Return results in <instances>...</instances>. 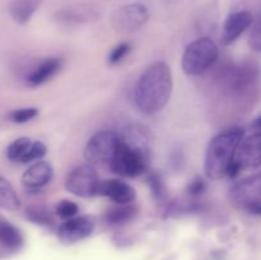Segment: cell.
<instances>
[{
    "instance_id": "6da1fadb",
    "label": "cell",
    "mask_w": 261,
    "mask_h": 260,
    "mask_svg": "<svg viewBox=\"0 0 261 260\" xmlns=\"http://www.w3.org/2000/svg\"><path fill=\"white\" fill-rule=\"evenodd\" d=\"M172 94V75L166 63L148 66L135 86V103L147 115L157 114L167 106Z\"/></svg>"
},
{
    "instance_id": "7a4b0ae2",
    "label": "cell",
    "mask_w": 261,
    "mask_h": 260,
    "mask_svg": "<svg viewBox=\"0 0 261 260\" xmlns=\"http://www.w3.org/2000/svg\"><path fill=\"white\" fill-rule=\"evenodd\" d=\"M244 137L245 130L242 127H232L219 133L211 140L204 161L206 177L211 180H218L226 176L227 170L233 161L237 147Z\"/></svg>"
},
{
    "instance_id": "3957f363",
    "label": "cell",
    "mask_w": 261,
    "mask_h": 260,
    "mask_svg": "<svg viewBox=\"0 0 261 260\" xmlns=\"http://www.w3.org/2000/svg\"><path fill=\"white\" fill-rule=\"evenodd\" d=\"M219 50L216 42L209 37L193 41L182 55V69L188 75H200L217 63Z\"/></svg>"
},
{
    "instance_id": "277c9868",
    "label": "cell",
    "mask_w": 261,
    "mask_h": 260,
    "mask_svg": "<svg viewBox=\"0 0 261 260\" xmlns=\"http://www.w3.org/2000/svg\"><path fill=\"white\" fill-rule=\"evenodd\" d=\"M228 199L232 205L251 214L261 204V172L234 184L229 189Z\"/></svg>"
},
{
    "instance_id": "5b68a950",
    "label": "cell",
    "mask_w": 261,
    "mask_h": 260,
    "mask_svg": "<svg viewBox=\"0 0 261 260\" xmlns=\"http://www.w3.org/2000/svg\"><path fill=\"white\" fill-rule=\"evenodd\" d=\"M148 165H149V160L127 148L120 140L114 157L110 161V167L112 172L119 176H124V177H137L142 175L144 171H147Z\"/></svg>"
},
{
    "instance_id": "8992f818",
    "label": "cell",
    "mask_w": 261,
    "mask_h": 260,
    "mask_svg": "<svg viewBox=\"0 0 261 260\" xmlns=\"http://www.w3.org/2000/svg\"><path fill=\"white\" fill-rule=\"evenodd\" d=\"M119 135L110 130L96 133L84 148V158L88 165H103L110 162L119 145Z\"/></svg>"
},
{
    "instance_id": "52a82bcc",
    "label": "cell",
    "mask_w": 261,
    "mask_h": 260,
    "mask_svg": "<svg viewBox=\"0 0 261 260\" xmlns=\"http://www.w3.org/2000/svg\"><path fill=\"white\" fill-rule=\"evenodd\" d=\"M98 175L92 165H81L70 171L65 181L69 193L81 198H92L96 195Z\"/></svg>"
},
{
    "instance_id": "ba28073f",
    "label": "cell",
    "mask_w": 261,
    "mask_h": 260,
    "mask_svg": "<svg viewBox=\"0 0 261 260\" xmlns=\"http://www.w3.org/2000/svg\"><path fill=\"white\" fill-rule=\"evenodd\" d=\"M148 18L149 12L147 7L140 3H133L115 10L111 18V24L117 32L130 33L143 27Z\"/></svg>"
},
{
    "instance_id": "9c48e42d",
    "label": "cell",
    "mask_w": 261,
    "mask_h": 260,
    "mask_svg": "<svg viewBox=\"0 0 261 260\" xmlns=\"http://www.w3.org/2000/svg\"><path fill=\"white\" fill-rule=\"evenodd\" d=\"M233 162L242 170H255L261 166V133L242 138L234 153Z\"/></svg>"
},
{
    "instance_id": "30bf717a",
    "label": "cell",
    "mask_w": 261,
    "mask_h": 260,
    "mask_svg": "<svg viewBox=\"0 0 261 260\" xmlns=\"http://www.w3.org/2000/svg\"><path fill=\"white\" fill-rule=\"evenodd\" d=\"M120 142L134 152L150 160L153 148V138L149 130L140 124L127 125L120 135Z\"/></svg>"
},
{
    "instance_id": "8fae6325",
    "label": "cell",
    "mask_w": 261,
    "mask_h": 260,
    "mask_svg": "<svg viewBox=\"0 0 261 260\" xmlns=\"http://www.w3.org/2000/svg\"><path fill=\"white\" fill-rule=\"evenodd\" d=\"M93 229L94 222L91 217H73L59 227L58 237L63 244H75L91 236Z\"/></svg>"
},
{
    "instance_id": "7c38bea8",
    "label": "cell",
    "mask_w": 261,
    "mask_h": 260,
    "mask_svg": "<svg viewBox=\"0 0 261 260\" xmlns=\"http://www.w3.org/2000/svg\"><path fill=\"white\" fill-rule=\"evenodd\" d=\"M254 22V15L247 10L233 12L226 18L222 33V42L223 45H231L236 42L245 31L249 30Z\"/></svg>"
},
{
    "instance_id": "4fadbf2b",
    "label": "cell",
    "mask_w": 261,
    "mask_h": 260,
    "mask_svg": "<svg viewBox=\"0 0 261 260\" xmlns=\"http://www.w3.org/2000/svg\"><path fill=\"white\" fill-rule=\"evenodd\" d=\"M96 195L107 196L117 204H132L137 198V191L129 184L120 180H99Z\"/></svg>"
},
{
    "instance_id": "5bb4252c",
    "label": "cell",
    "mask_w": 261,
    "mask_h": 260,
    "mask_svg": "<svg viewBox=\"0 0 261 260\" xmlns=\"http://www.w3.org/2000/svg\"><path fill=\"white\" fill-rule=\"evenodd\" d=\"M53 166L46 161H37L24 171L22 175V184L30 190L43 188L53 180Z\"/></svg>"
},
{
    "instance_id": "9a60e30c",
    "label": "cell",
    "mask_w": 261,
    "mask_h": 260,
    "mask_svg": "<svg viewBox=\"0 0 261 260\" xmlns=\"http://www.w3.org/2000/svg\"><path fill=\"white\" fill-rule=\"evenodd\" d=\"M61 60L58 58H48L43 60L30 75L27 76V84L30 87H38L53 78L61 68Z\"/></svg>"
},
{
    "instance_id": "2e32d148",
    "label": "cell",
    "mask_w": 261,
    "mask_h": 260,
    "mask_svg": "<svg viewBox=\"0 0 261 260\" xmlns=\"http://www.w3.org/2000/svg\"><path fill=\"white\" fill-rule=\"evenodd\" d=\"M58 19L63 22H74L82 23L88 22L92 18L97 15L96 10L88 5H76V7H68L64 8L63 10L58 12Z\"/></svg>"
},
{
    "instance_id": "e0dca14e",
    "label": "cell",
    "mask_w": 261,
    "mask_h": 260,
    "mask_svg": "<svg viewBox=\"0 0 261 260\" xmlns=\"http://www.w3.org/2000/svg\"><path fill=\"white\" fill-rule=\"evenodd\" d=\"M38 0H14L10 4V14L15 22L25 24L37 10Z\"/></svg>"
},
{
    "instance_id": "ac0fdd59",
    "label": "cell",
    "mask_w": 261,
    "mask_h": 260,
    "mask_svg": "<svg viewBox=\"0 0 261 260\" xmlns=\"http://www.w3.org/2000/svg\"><path fill=\"white\" fill-rule=\"evenodd\" d=\"M0 244L8 249H18L23 244V236L19 229L8 221H0Z\"/></svg>"
},
{
    "instance_id": "d6986e66",
    "label": "cell",
    "mask_w": 261,
    "mask_h": 260,
    "mask_svg": "<svg viewBox=\"0 0 261 260\" xmlns=\"http://www.w3.org/2000/svg\"><path fill=\"white\" fill-rule=\"evenodd\" d=\"M0 208L17 211L20 208V199L9 181L0 175Z\"/></svg>"
},
{
    "instance_id": "ffe728a7",
    "label": "cell",
    "mask_w": 261,
    "mask_h": 260,
    "mask_svg": "<svg viewBox=\"0 0 261 260\" xmlns=\"http://www.w3.org/2000/svg\"><path fill=\"white\" fill-rule=\"evenodd\" d=\"M138 213V209L133 206L132 204H124L116 208L110 209L106 213V221L111 224H122L130 222Z\"/></svg>"
},
{
    "instance_id": "44dd1931",
    "label": "cell",
    "mask_w": 261,
    "mask_h": 260,
    "mask_svg": "<svg viewBox=\"0 0 261 260\" xmlns=\"http://www.w3.org/2000/svg\"><path fill=\"white\" fill-rule=\"evenodd\" d=\"M32 140L27 137H22L15 139L14 142L10 143L9 147L7 148V157L12 162H22L23 157L27 153Z\"/></svg>"
},
{
    "instance_id": "7402d4cb",
    "label": "cell",
    "mask_w": 261,
    "mask_h": 260,
    "mask_svg": "<svg viewBox=\"0 0 261 260\" xmlns=\"http://www.w3.org/2000/svg\"><path fill=\"white\" fill-rule=\"evenodd\" d=\"M25 217H27L31 222L37 224H50L51 222H53V217H51L50 212L41 205H35L27 208V211H25Z\"/></svg>"
},
{
    "instance_id": "603a6c76",
    "label": "cell",
    "mask_w": 261,
    "mask_h": 260,
    "mask_svg": "<svg viewBox=\"0 0 261 260\" xmlns=\"http://www.w3.org/2000/svg\"><path fill=\"white\" fill-rule=\"evenodd\" d=\"M148 184H149L150 191L157 201H166L167 199V190L163 184L162 177L157 172H152L148 177Z\"/></svg>"
},
{
    "instance_id": "cb8c5ba5",
    "label": "cell",
    "mask_w": 261,
    "mask_h": 260,
    "mask_svg": "<svg viewBox=\"0 0 261 260\" xmlns=\"http://www.w3.org/2000/svg\"><path fill=\"white\" fill-rule=\"evenodd\" d=\"M46 152H47V148H46V145L43 144L42 142H40V140L32 142L20 163H28V162H33V161H40L41 158L45 157Z\"/></svg>"
},
{
    "instance_id": "d4e9b609",
    "label": "cell",
    "mask_w": 261,
    "mask_h": 260,
    "mask_svg": "<svg viewBox=\"0 0 261 260\" xmlns=\"http://www.w3.org/2000/svg\"><path fill=\"white\" fill-rule=\"evenodd\" d=\"M37 115L38 110L36 107H25V109L13 110L9 114V119L13 122H17V124H23V122L31 121L32 119H35Z\"/></svg>"
},
{
    "instance_id": "484cf974",
    "label": "cell",
    "mask_w": 261,
    "mask_h": 260,
    "mask_svg": "<svg viewBox=\"0 0 261 260\" xmlns=\"http://www.w3.org/2000/svg\"><path fill=\"white\" fill-rule=\"evenodd\" d=\"M55 212L60 218L65 219L66 221V219H70L76 216V213L79 212V206L71 200H61L60 203L56 205Z\"/></svg>"
},
{
    "instance_id": "4316f807",
    "label": "cell",
    "mask_w": 261,
    "mask_h": 260,
    "mask_svg": "<svg viewBox=\"0 0 261 260\" xmlns=\"http://www.w3.org/2000/svg\"><path fill=\"white\" fill-rule=\"evenodd\" d=\"M251 32L249 36V45L255 53H261V14L251 24Z\"/></svg>"
},
{
    "instance_id": "83f0119b",
    "label": "cell",
    "mask_w": 261,
    "mask_h": 260,
    "mask_svg": "<svg viewBox=\"0 0 261 260\" xmlns=\"http://www.w3.org/2000/svg\"><path fill=\"white\" fill-rule=\"evenodd\" d=\"M130 51V45L127 42H121L119 45L115 46L112 48L111 54L109 55V63L110 64H117L127 55V53Z\"/></svg>"
},
{
    "instance_id": "f1b7e54d",
    "label": "cell",
    "mask_w": 261,
    "mask_h": 260,
    "mask_svg": "<svg viewBox=\"0 0 261 260\" xmlns=\"http://www.w3.org/2000/svg\"><path fill=\"white\" fill-rule=\"evenodd\" d=\"M206 189V184L200 176H196L194 180H191V183L188 185V193L190 194L191 196H199L205 191Z\"/></svg>"
},
{
    "instance_id": "f546056e",
    "label": "cell",
    "mask_w": 261,
    "mask_h": 260,
    "mask_svg": "<svg viewBox=\"0 0 261 260\" xmlns=\"http://www.w3.org/2000/svg\"><path fill=\"white\" fill-rule=\"evenodd\" d=\"M252 127H254L257 133H261V115L254 120V122H252Z\"/></svg>"
}]
</instances>
